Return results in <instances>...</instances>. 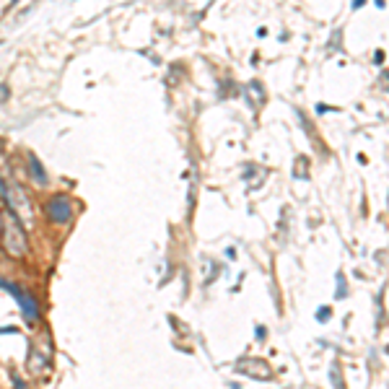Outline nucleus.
Listing matches in <instances>:
<instances>
[{"label": "nucleus", "instance_id": "obj_1", "mask_svg": "<svg viewBox=\"0 0 389 389\" xmlns=\"http://www.w3.org/2000/svg\"><path fill=\"white\" fill-rule=\"evenodd\" d=\"M3 249L11 254L13 260H23L26 257V231H23L16 210L8 208L3 213Z\"/></svg>", "mask_w": 389, "mask_h": 389}, {"label": "nucleus", "instance_id": "obj_2", "mask_svg": "<svg viewBox=\"0 0 389 389\" xmlns=\"http://www.w3.org/2000/svg\"><path fill=\"white\" fill-rule=\"evenodd\" d=\"M0 288H3V291H8L16 301L21 304V311H23V317H26L29 325H37V322H39V306H37L34 296L26 293L23 288H19L16 283H11V280H3V278H0Z\"/></svg>", "mask_w": 389, "mask_h": 389}, {"label": "nucleus", "instance_id": "obj_3", "mask_svg": "<svg viewBox=\"0 0 389 389\" xmlns=\"http://www.w3.org/2000/svg\"><path fill=\"white\" fill-rule=\"evenodd\" d=\"M47 216H49V221H55V223H70V218H73L70 197H65V195L52 197V200L47 203Z\"/></svg>", "mask_w": 389, "mask_h": 389}, {"label": "nucleus", "instance_id": "obj_4", "mask_svg": "<svg viewBox=\"0 0 389 389\" xmlns=\"http://www.w3.org/2000/svg\"><path fill=\"white\" fill-rule=\"evenodd\" d=\"M236 369L242 371V374H246V376L257 379V382H270L272 379V371L267 369L265 361H246V358H242L236 363Z\"/></svg>", "mask_w": 389, "mask_h": 389}, {"label": "nucleus", "instance_id": "obj_5", "mask_svg": "<svg viewBox=\"0 0 389 389\" xmlns=\"http://www.w3.org/2000/svg\"><path fill=\"white\" fill-rule=\"evenodd\" d=\"M29 169H31V177H34L37 184H47V174L42 169V164H39L37 156H29Z\"/></svg>", "mask_w": 389, "mask_h": 389}, {"label": "nucleus", "instance_id": "obj_6", "mask_svg": "<svg viewBox=\"0 0 389 389\" xmlns=\"http://www.w3.org/2000/svg\"><path fill=\"white\" fill-rule=\"evenodd\" d=\"M337 283H340V288H337V291H335V296H337V299H345V296H348V288H345V278H343V275H337Z\"/></svg>", "mask_w": 389, "mask_h": 389}, {"label": "nucleus", "instance_id": "obj_7", "mask_svg": "<svg viewBox=\"0 0 389 389\" xmlns=\"http://www.w3.org/2000/svg\"><path fill=\"white\" fill-rule=\"evenodd\" d=\"M329 314H332V311H329L327 306H325V309H319V311H317V319H319V322H327V319H329Z\"/></svg>", "mask_w": 389, "mask_h": 389}, {"label": "nucleus", "instance_id": "obj_8", "mask_svg": "<svg viewBox=\"0 0 389 389\" xmlns=\"http://www.w3.org/2000/svg\"><path fill=\"white\" fill-rule=\"evenodd\" d=\"M327 112H337L335 106H327V104H319L317 106V114H327Z\"/></svg>", "mask_w": 389, "mask_h": 389}, {"label": "nucleus", "instance_id": "obj_9", "mask_svg": "<svg viewBox=\"0 0 389 389\" xmlns=\"http://www.w3.org/2000/svg\"><path fill=\"white\" fill-rule=\"evenodd\" d=\"M5 99H8V86L0 83V102H5Z\"/></svg>", "mask_w": 389, "mask_h": 389}, {"label": "nucleus", "instance_id": "obj_10", "mask_svg": "<svg viewBox=\"0 0 389 389\" xmlns=\"http://www.w3.org/2000/svg\"><path fill=\"white\" fill-rule=\"evenodd\" d=\"M374 62H376V65H382V62H384V52H382V49H379V52L374 55Z\"/></svg>", "mask_w": 389, "mask_h": 389}, {"label": "nucleus", "instance_id": "obj_11", "mask_svg": "<svg viewBox=\"0 0 389 389\" xmlns=\"http://www.w3.org/2000/svg\"><path fill=\"white\" fill-rule=\"evenodd\" d=\"M363 5H366V0H353V8H355V11H358V8H363Z\"/></svg>", "mask_w": 389, "mask_h": 389}, {"label": "nucleus", "instance_id": "obj_12", "mask_svg": "<svg viewBox=\"0 0 389 389\" xmlns=\"http://www.w3.org/2000/svg\"><path fill=\"white\" fill-rule=\"evenodd\" d=\"M265 335H267V332H265V327H257V340H265Z\"/></svg>", "mask_w": 389, "mask_h": 389}, {"label": "nucleus", "instance_id": "obj_13", "mask_svg": "<svg viewBox=\"0 0 389 389\" xmlns=\"http://www.w3.org/2000/svg\"><path fill=\"white\" fill-rule=\"evenodd\" d=\"M16 3H19V0H11V5H8V11H11V8H13Z\"/></svg>", "mask_w": 389, "mask_h": 389}]
</instances>
